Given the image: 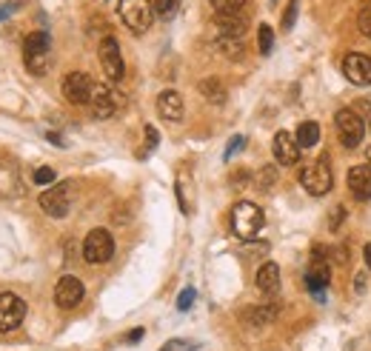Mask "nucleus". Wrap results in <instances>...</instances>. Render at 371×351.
<instances>
[{"mask_svg":"<svg viewBox=\"0 0 371 351\" xmlns=\"http://www.w3.org/2000/svg\"><path fill=\"white\" fill-rule=\"evenodd\" d=\"M297 11H300V0H288V6H285V11H283V29H285V31L294 26Z\"/></svg>","mask_w":371,"mask_h":351,"instance_id":"nucleus-29","label":"nucleus"},{"mask_svg":"<svg viewBox=\"0 0 371 351\" xmlns=\"http://www.w3.org/2000/svg\"><path fill=\"white\" fill-rule=\"evenodd\" d=\"M325 245H314L311 248V265H308V271H305V285H308V291L322 302L325 300V285H328V280H331V265H328V260H325Z\"/></svg>","mask_w":371,"mask_h":351,"instance_id":"nucleus-4","label":"nucleus"},{"mask_svg":"<svg viewBox=\"0 0 371 351\" xmlns=\"http://www.w3.org/2000/svg\"><path fill=\"white\" fill-rule=\"evenodd\" d=\"M300 183H303V188H305L311 197L328 194L331 185H334V177H331L328 163H325V160H314V163L303 166V168H300Z\"/></svg>","mask_w":371,"mask_h":351,"instance_id":"nucleus-5","label":"nucleus"},{"mask_svg":"<svg viewBox=\"0 0 371 351\" xmlns=\"http://www.w3.org/2000/svg\"><path fill=\"white\" fill-rule=\"evenodd\" d=\"M194 297H197L194 288H183L180 297H177V308H180V311H188V308L194 305Z\"/></svg>","mask_w":371,"mask_h":351,"instance_id":"nucleus-31","label":"nucleus"},{"mask_svg":"<svg viewBox=\"0 0 371 351\" xmlns=\"http://www.w3.org/2000/svg\"><path fill=\"white\" fill-rule=\"evenodd\" d=\"M200 94H203L208 103H214V106L225 103V88H223V83H220L217 77H205V80H200Z\"/></svg>","mask_w":371,"mask_h":351,"instance_id":"nucleus-22","label":"nucleus"},{"mask_svg":"<svg viewBox=\"0 0 371 351\" xmlns=\"http://www.w3.org/2000/svg\"><path fill=\"white\" fill-rule=\"evenodd\" d=\"M183 97H180V91H174V88H166V91H160L157 94V114L163 117V120H171V123H177V120H183Z\"/></svg>","mask_w":371,"mask_h":351,"instance_id":"nucleus-17","label":"nucleus"},{"mask_svg":"<svg viewBox=\"0 0 371 351\" xmlns=\"http://www.w3.org/2000/svg\"><path fill=\"white\" fill-rule=\"evenodd\" d=\"M265 217H263V208L251 200H240L234 208H231V228L240 240H254L263 228Z\"/></svg>","mask_w":371,"mask_h":351,"instance_id":"nucleus-2","label":"nucleus"},{"mask_svg":"<svg viewBox=\"0 0 371 351\" xmlns=\"http://www.w3.org/2000/svg\"><path fill=\"white\" fill-rule=\"evenodd\" d=\"M277 314H280L277 305H251V308L243 311V320H245L248 325H265V322L277 320Z\"/></svg>","mask_w":371,"mask_h":351,"instance_id":"nucleus-21","label":"nucleus"},{"mask_svg":"<svg viewBox=\"0 0 371 351\" xmlns=\"http://www.w3.org/2000/svg\"><path fill=\"white\" fill-rule=\"evenodd\" d=\"M245 17L243 14H217V31L220 37H243L245 34Z\"/></svg>","mask_w":371,"mask_h":351,"instance_id":"nucleus-19","label":"nucleus"},{"mask_svg":"<svg viewBox=\"0 0 371 351\" xmlns=\"http://www.w3.org/2000/svg\"><path fill=\"white\" fill-rule=\"evenodd\" d=\"M208 3L214 6L217 14H240L245 6V0H208Z\"/></svg>","mask_w":371,"mask_h":351,"instance_id":"nucleus-25","label":"nucleus"},{"mask_svg":"<svg viewBox=\"0 0 371 351\" xmlns=\"http://www.w3.org/2000/svg\"><path fill=\"white\" fill-rule=\"evenodd\" d=\"M154 14L160 17V20H168V17H174L177 14V9H180V0H154Z\"/></svg>","mask_w":371,"mask_h":351,"instance_id":"nucleus-24","label":"nucleus"},{"mask_svg":"<svg viewBox=\"0 0 371 351\" xmlns=\"http://www.w3.org/2000/svg\"><path fill=\"white\" fill-rule=\"evenodd\" d=\"M348 191L357 200H371V166L368 163L348 168Z\"/></svg>","mask_w":371,"mask_h":351,"instance_id":"nucleus-16","label":"nucleus"},{"mask_svg":"<svg viewBox=\"0 0 371 351\" xmlns=\"http://www.w3.org/2000/svg\"><path fill=\"white\" fill-rule=\"evenodd\" d=\"M9 11H11V9H9V6H0V20H3V17H6V14H9Z\"/></svg>","mask_w":371,"mask_h":351,"instance_id":"nucleus-40","label":"nucleus"},{"mask_svg":"<svg viewBox=\"0 0 371 351\" xmlns=\"http://www.w3.org/2000/svg\"><path fill=\"white\" fill-rule=\"evenodd\" d=\"M97 57H100V66H103V74L108 80H123L126 74V66H123V54H120V43L114 37H103L100 46H97Z\"/></svg>","mask_w":371,"mask_h":351,"instance_id":"nucleus-8","label":"nucleus"},{"mask_svg":"<svg viewBox=\"0 0 371 351\" xmlns=\"http://www.w3.org/2000/svg\"><path fill=\"white\" fill-rule=\"evenodd\" d=\"M271 46H274V31H271L268 23H260V29H257V49H260V54H268Z\"/></svg>","mask_w":371,"mask_h":351,"instance_id":"nucleus-23","label":"nucleus"},{"mask_svg":"<svg viewBox=\"0 0 371 351\" xmlns=\"http://www.w3.org/2000/svg\"><path fill=\"white\" fill-rule=\"evenodd\" d=\"M143 334H146V331H143V328H134V331H128V337H126V340H128V342H131V345H134V342H137V340H143Z\"/></svg>","mask_w":371,"mask_h":351,"instance_id":"nucleus-36","label":"nucleus"},{"mask_svg":"<svg viewBox=\"0 0 371 351\" xmlns=\"http://www.w3.org/2000/svg\"><path fill=\"white\" fill-rule=\"evenodd\" d=\"M111 254H114V237L106 228H91L83 240V260L91 265H100V263H108Z\"/></svg>","mask_w":371,"mask_h":351,"instance_id":"nucleus-6","label":"nucleus"},{"mask_svg":"<svg viewBox=\"0 0 371 351\" xmlns=\"http://www.w3.org/2000/svg\"><path fill=\"white\" fill-rule=\"evenodd\" d=\"M91 88H94V83L86 71H68L63 77V97L74 106H86L91 100Z\"/></svg>","mask_w":371,"mask_h":351,"instance_id":"nucleus-10","label":"nucleus"},{"mask_svg":"<svg viewBox=\"0 0 371 351\" xmlns=\"http://www.w3.org/2000/svg\"><path fill=\"white\" fill-rule=\"evenodd\" d=\"M88 106H91L94 117L108 120V117H114L120 100H117V94H114L108 86H94V88H91V100H88Z\"/></svg>","mask_w":371,"mask_h":351,"instance_id":"nucleus-14","label":"nucleus"},{"mask_svg":"<svg viewBox=\"0 0 371 351\" xmlns=\"http://www.w3.org/2000/svg\"><path fill=\"white\" fill-rule=\"evenodd\" d=\"M117 14L126 23V29L134 31V34H146L151 20H154V9H151L148 0H120Z\"/></svg>","mask_w":371,"mask_h":351,"instance_id":"nucleus-3","label":"nucleus"},{"mask_svg":"<svg viewBox=\"0 0 371 351\" xmlns=\"http://www.w3.org/2000/svg\"><path fill=\"white\" fill-rule=\"evenodd\" d=\"M342 220V208H337L334 214H331V228H337V223Z\"/></svg>","mask_w":371,"mask_h":351,"instance_id":"nucleus-37","label":"nucleus"},{"mask_svg":"<svg viewBox=\"0 0 371 351\" xmlns=\"http://www.w3.org/2000/svg\"><path fill=\"white\" fill-rule=\"evenodd\" d=\"M254 283H257V288H260L263 294L274 297V294L280 291V265H277V263H263Z\"/></svg>","mask_w":371,"mask_h":351,"instance_id":"nucleus-18","label":"nucleus"},{"mask_svg":"<svg viewBox=\"0 0 371 351\" xmlns=\"http://www.w3.org/2000/svg\"><path fill=\"white\" fill-rule=\"evenodd\" d=\"M294 140H297L300 148H314L320 143V126L314 120H303L294 131Z\"/></svg>","mask_w":371,"mask_h":351,"instance_id":"nucleus-20","label":"nucleus"},{"mask_svg":"<svg viewBox=\"0 0 371 351\" xmlns=\"http://www.w3.org/2000/svg\"><path fill=\"white\" fill-rule=\"evenodd\" d=\"M197 348H200V342H194V340H180V337H177V340H168L160 351H197Z\"/></svg>","mask_w":371,"mask_h":351,"instance_id":"nucleus-27","label":"nucleus"},{"mask_svg":"<svg viewBox=\"0 0 371 351\" xmlns=\"http://www.w3.org/2000/svg\"><path fill=\"white\" fill-rule=\"evenodd\" d=\"M26 320V302L14 291H0V331L9 334Z\"/></svg>","mask_w":371,"mask_h":351,"instance_id":"nucleus-9","label":"nucleus"},{"mask_svg":"<svg viewBox=\"0 0 371 351\" xmlns=\"http://www.w3.org/2000/svg\"><path fill=\"white\" fill-rule=\"evenodd\" d=\"M146 143H148V148H157L160 134H157V128H154V126H146Z\"/></svg>","mask_w":371,"mask_h":351,"instance_id":"nucleus-35","label":"nucleus"},{"mask_svg":"<svg viewBox=\"0 0 371 351\" xmlns=\"http://www.w3.org/2000/svg\"><path fill=\"white\" fill-rule=\"evenodd\" d=\"M354 288H357V291H362V288H365V277H362V274H357V277H354Z\"/></svg>","mask_w":371,"mask_h":351,"instance_id":"nucleus-38","label":"nucleus"},{"mask_svg":"<svg viewBox=\"0 0 371 351\" xmlns=\"http://www.w3.org/2000/svg\"><path fill=\"white\" fill-rule=\"evenodd\" d=\"M342 74L354 86H371V57L360 51H348L342 57Z\"/></svg>","mask_w":371,"mask_h":351,"instance_id":"nucleus-13","label":"nucleus"},{"mask_svg":"<svg viewBox=\"0 0 371 351\" xmlns=\"http://www.w3.org/2000/svg\"><path fill=\"white\" fill-rule=\"evenodd\" d=\"M217 46H220V51H223V54H228L231 60L243 54V46H240V37H220V40H217Z\"/></svg>","mask_w":371,"mask_h":351,"instance_id":"nucleus-26","label":"nucleus"},{"mask_svg":"<svg viewBox=\"0 0 371 351\" xmlns=\"http://www.w3.org/2000/svg\"><path fill=\"white\" fill-rule=\"evenodd\" d=\"M357 26L365 37H371V3H365L360 11H357Z\"/></svg>","mask_w":371,"mask_h":351,"instance_id":"nucleus-28","label":"nucleus"},{"mask_svg":"<svg viewBox=\"0 0 371 351\" xmlns=\"http://www.w3.org/2000/svg\"><path fill=\"white\" fill-rule=\"evenodd\" d=\"M83 294H86L83 283H80L77 277H71V274H63V277L57 280V285H54V302H57V308H63V311L77 308V305L83 302Z\"/></svg>","mask_w":371,"mask_h":351,"instance_id":"nucleus-11","label":"nucleus"},{"mask_svg":"<svg viewBox=\"0 0 371 351\" xmlns=\"http://www.w3.org/2000/svg\"><path fill=\"white\" fill-rule=\"evenodd\" d=\"M362 257H365V265L371 268V243H365V248H362Z\"/></svg>","mask_w":371,"mask_h":351,"instance_id":"nucleus-39","label":"nucleus"},{"mask_svg":"<svg viewBox=\"0 0 371 351\" xmlns=\"http://www.w3.org/2000/svg\"><path fill=\"white\" fill-rule=\"evenodd\" d=\"M34 183H37V185H49V183H54V168L40 166V168L34 171Z\"/></svg>","mask_w":371,"mask_h":351,"instance_id":"nucleus-30","label":"nucleus"},{"mask_svg":"<svg viewBox=\"0 0 371 351\" xmlns=\"http://www.w3.org/2000/svg\"><path fill=\"white\" fill-rule=\"evenodd\" d=\"M334 126H337L340 140H342L345 148H357L362 143V137H365V123L354 108H340L334 114Z\"/></svg>","mask_w":371,"mask_h":351,"instance_id":"nucleus-7","label":"nucleus"},{"mask_svg":"<svg viewBox=\"0 0 371 351\" xmlns=\"http://www.w3.org/2000/svg\"><path fill=\"white\" fill-rule=\"evenodd\" d=\"M260 180H263V183H260V188H263V191H268V188L274 185V180H277V171H274V168H263V171H260Z\"/></svg>","mask_w":371,"mask_h":351,"instance_id":"nucleus-33","label":"nucleus"},{"mask_svg":"<svg viewBox=\"0 0 371 351\" xmlns=\"http://www.w3.org/2000/svg\"><path fill=\"white\" fill-rule=\"evenodd\" d=\"M271 151H274V160L280 166H297L300 163V146H297V140L288 131H277L274 134Z\"/></svg>","mask_w":371,"mask_h":351,"instance_id":"nucleus-15","label":"nucleus"},{"mask_svg":"<svg viewBox=\"0 0 371 351\" xmlns=\"http://www.w3.org/2000/svg\"><path fill=\"white\" fill-rule=\"evenodd\" d=\"M365 160H368V166H371V146H368V151H365Z\"/></svg>","mask_w":371,"mask_h":351,"instance_id":"nucleus-41","label":"nucleus"},{"mask_svg":"<svg viewBox=\"0 0 371 351\" xmlns=\"http://www.w3.org/2000/svg\"><path fill=\"white\" fill-rule=\"evenodd\" d=\"M40 208H43V214H49V217H54V220H60V217H66L68 214V185L66 183H57L54 188H46L43 194H40Z\"/></svg>","mask_w":371,"mask_h":351,"instance_id":"nucleus-12","label":"nucleus"},{"mask_svg":"<svg viewBox=\"0 0 371 351\" xmlns=\"http://www.w3.org/2000/svg\"><path fill=\"white\" fill-rule=\"evenodd\" d=\"M243 146H245V137H243V134H234V137H231V143L225 146V154H223V157H225V160H231V157H234V151H240Z\"/></svg>","mask_w":371,"mask_h":351,"instance_id":"nucleus-32","label":"nucleus"},{"mask_svg":"<svg viewBox=\"0 0 371 351\" xmlns=\"http://www.w3.org/2000/svg\"><path fill=\"white\" fill-rule=\"evenodd\" d=\"M354 111L362 117V123H365V126H371V103H368V100H360Z\"/></svg>","mask_w":371,"mask_h":351,"instance_id":"nucleus-34","label":"nucleus"},{"mask_svg":"<svg viewBox=\"0 0 371 351\" xmlns=\"http://www.w3.org/2000/svg\"><path fill=\"white\" fill-rule=\"evenodd\" d=\"M23 63L31 74L43 77L51 66V37L49 31H31L23 40Z\"/></svg>","mask_w":371,"mask_h":351,"instance_id":"nucleus-1","label":"nucleus"}]
</instances>
